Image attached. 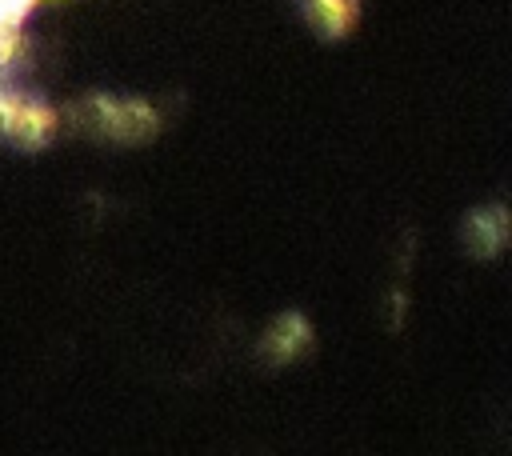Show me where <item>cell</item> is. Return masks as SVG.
I'll use <instances>...</instances> for the list:
<instances>
[{"label":"cell","mask_w":512,"mask_h":456,"mask_svg":"<svg viewBox=\"0 0 512 456\" xmlns=\"http://www.w3.org/2000/svg\"><path fill=\"white\" fill-rule=\"evenodd\" d=\"M64 120L96 140H108V144H148L152 136H160V124H164V116L152 100L120 96V92H92V96L76 100Z\"/></svg>","instance_id":"obj_1"},{"label":"cell","mask_w":512,"mask_h":456,"mask_svg":"<svg viewBox=\"0 0 512 456\" xmlns=\"http://www.w3.org/2000/svg\"><path fill=\"white\" fill-rule=\"evenodd\" d=\"M64 128V112L0 80V136L16 148H48Z\"/></svg>","instance_id":"obj_2"},{"label":"cell","mask_w":512,"mask_h":456,"mask_svg":"<svg viewBox=\"0 0 512 456\" xmlns=\"http://www.w3.org/2000/svg\"><path fill=\"white\" fill-rule=\"evenodd\" d=\"M316 344V332H312V320L304 312H280L268 320V328L260 332V360L272 364V368H284V364H296L300 356H308Z\"/></svg>","instance_id":"obj_3"},{"label":"cell","mask_w":512,"mask_h":456,"mask_svg":"<svg viewBox=\"0 0 512 456\" xmlns=\"http://www.w3.org/2000/svg\"><path fill=\"white\" fill-rule=\"evenodd\" d=\"M508 232H512L508 208L504 204H484V208H472L464 216L460 240H464V252L472 260H496L508 248Z\"/></svg>","instance_id":"obj_4"},{"label":"cell","mask_w":512,"mask_h":456,"mask_svg":"<svg viewBox=\"0 0 512 456\" xmlns=\"http://www.w3.org/2000/svg\"><path fill=\"white\" fill-rule=\"evenodd\" d=\"M300 8L308 16V24L328 40L348 36L360 20V0H300Z\"/></svg>","instance_id":"obj_5"}]
</instances>
